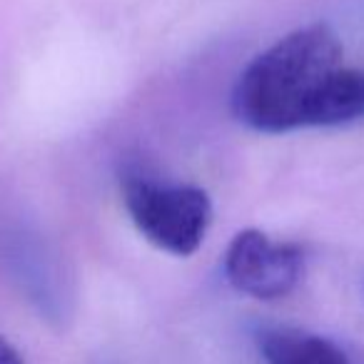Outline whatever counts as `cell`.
<instances>
[{
	"mask_svg": "<svg viewBox=\"0 0 364 364\" xmlns=\"http://www.w3.org/2000/svg\"><path fill=\"white\" fill-rule=\"evenodd\" d=\"M122 203L137 232L162 252L190 257L213 225V203L195 185H165L142 172L122 175Z\"/></svg>",
	"mask_w": 364,
	"mask_h": 364,
	"instance_id": "2",
	"label": "cell"
},
{
	"mask_svg": "<svg viewBox=\"0 0 364 364\" xmlns=\"http://www.w3.org/2000/svg\"><path fill=\"white\" fill-rule=\"evenodd\" d=\"M242 125L279 135L364 117V70L344 68V48L327 23H312L259 53L232 90Z\"/></svg>",
	"mask_w": 364,
	"mask_h": 364,
	"instance_id": "1",
	"label": "cell"
},
{
	"mask_svg": "<svg viewBox=\"0 0 364 364\" xmlns=\"http://www.w3.org/2000/svg\"><path fill=\"white\" fill-rule=\"evenodd\" d=\"M0 364H26L16 344L3 334H0Z\"/></svg>",
	"mask_w": 364,
	"mask_h": 364,
	"instance_id": "6",
	"label": "cell"
},
{
	"mask_svg": "<svg viewBox=\"0 0 364 364\" xmlns=\"http://www.w3.org/2000/svg\"><path fill=\"white\" fill-rule=\"evenodd\" d=\"M304 255L297 245L277 242L259 230H242L225 252V277L237 292L255 299H282L297 287Z\"/></svg>",
	"mask_w": 364,
	"mask_h": 364,
	"instance_id": "4",
	"label": "cell"
},
{
	"mask_svg": "<svg viewBox=\"0 0 364 364\" xmlns=\"http://www.w3.org/2000/svg\"><path fill=\"white\" fill-rule=\"evenodd\" d=\"M6 262L13 282L41 319L55 329H65L75 314V287L55 250L23 230L8 237Z\"/></svg>",
	"mask_w": 364,
	"mask_h": 364,
	"instance_id": "3",
	"label": "cell"
},
{
	"mask_svg": "<svg viewBox=\"0 0 364 364\" xmlns=\"http://www.w3.org/2000/svg\"><path fill=\"white\" fill-rule=\"evenodd\" d=\"M257 344L264 364H357L337 342L304 329H264Z\"/></svg>",
	"mask_w": 364,
	"mask_h": 364,
	"instance_id": "5",
	"label": "cell"
}]
</instances>
